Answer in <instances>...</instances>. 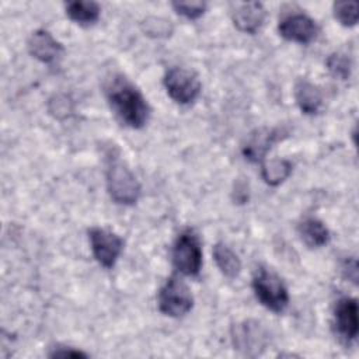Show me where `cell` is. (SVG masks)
Returning <instances> with one entry per match:
<instances>
[{"instance_id":"1","label":"cell","mask_w":359,"mask_h":359,"mask_svg":"<svg viewBox=\"0 0 359 359\" xmlns=\"http://www.w3.org/2000/svg\"><path fill=\"white\" fill-rule=\"evenodd\" d=\"M107 101L116 118L132 129L143 128L150 118V107L139 91L126 77L118 74L108 80L105 86Z\"/></svg>"},{"instance_id":"2","label":"cell","mask_w":359,"mask_h":359,"mask_svg":"<svg viewBox=\"0 0 359 359\" xmlns=\"http://www.w3.org/2000/svg\"><path fill=\"white\" fill-rule=\"evenodd\" d=\"M105 178L108 194L114 202L119 205H133L137 202L140 184L126 163L112 151L107 154Z\"/></svg>"},{"instance_id":"3","label":"cell","mask_w":359,"mask_h":359,"mask_svg":"<svg viewBox=\"0 0 359 359\" xmlns=\"http://www.w3.org/2000/svg\"><path fill=\"white\" fill-rule=\"evenodd\" d=\"M252 289L259 303L273 313H282L289 304V293L280 276L259 266L252 278Z\"/></svg>"},{"instance_id":"4","label":"cell","mask_w":359,"mask_h":359,"mask_svg":"<svg viewBox=\"0 0 359 359\" xmlns=\"http://www.w3.org/2000/svg\"><path fill=\"white\" fill-rule=\"evenodd\" d=\"M172 264L187 276H195L202 268V245L196 233L191 229L181 231L172 245Z\"/></svg>"},{"instance_id":"5","label":"cell","mask_w":359,"mask_h":359,"mask_svg":"<svg viewBox=\"0 0 359 359\" xmlns=\"http://www.w3.org/2000/svg\"><path fill=\"white\" fill-rule=\"evenodd\" d=\"M158 310L168 317H182L191 311L194 297L189 287L177 276H171L161 286L157 297Z\"/></svg>"},{"instance_id":"6","label":"cell","mask_w":359,"mask_h":359,"mask_svg":"<svg viewBox=\"0 0 359 359\" xmlns=\"http://www.w3.org/2000/svg\"><path fill=\"white\" fill-rule=\"evenodd\" d=\"M163 84L172 101L181 105L194 102L201 93L198 76L185 67H171L165 72Z\"/></svg>"},{"instance_id":"7","label":"cell","mask_w":359,"mask_h":359,"mask_svg":"<svg viewBox=\"0 0 359 359\" xmlns=\"http://www.w3.org/2000/svg\"><path fill=\"white\" fill-rule=\"evenodd\" d=\"M91 251L100 265L109 269L112 268L123 248V240L114 231L102 227H93L88 231Z\"/></svg>"},{"instance_id":"8","label":"cell","mask_w":359,"mask_h":359,"mask_svg":"<svg viewBox=\"0 0 359 359\" xmlns=\"http://www.w3.org/2000/svg\"><path fill=\"white\" fill-rule=\"evenodd\" d=\"M278 31L282 38L306 45L317 38L318 25L311 17L302 13H293L279 21Z\"/></svg>"},{"instance_id":"9","label":"cell","mask_w":359,"mask_h":359,"mask_svg":"<svg viewBox=\"0 0 359 359\" xmlns=\"http://www.w3.org/2000/svg\"><path fill=\"white\" fill-rule=\"evenodd\" d=\"M334 325L338 335L348 344L356 339L359 330L358 302L353 297H342L334 309Z\"/></svg>"},{"instance_id":"10","label":"cell","mask_w":359,"mask_h":359,"mask_svg":"<svg viewBox=\"0 0 359 359\" xmlns=\"http://www.w3.org/2000/svg\"><path fill=\"white\" fill-rule=\"evenodd\" d=\"M233 342L245 355L255 356L265 348L266 334L259 323L248 320L233 328Z\"/></svg>"},{"instance_id":"11","label":"cell","mask_w":359,"mask_h":359,"mask_svg":"<svg viewBox=\"0 0 359 359\" xmlns=\"http://www.w3.org/2000/svg\"><path fill=\"white\" fill-rule=\"evenodd\" d=\"M28 50L36 60L42 63H53L62 57L63 45L46 29H36L28 39Z\"/></svg>"},{"instance_id":"12","label":"cell","mask_w":359,"mask_h":359,"mask_svg":"<svg viewBox=\"0 0 359 359\" xmlns=\"http://www.w3.org/2000/svg\"><path fill=\"white\" fill-rule=\"evenodd\" d=\"M266 17V11L262 3L248 1V3H237L231 10L233 24L238 31L245 34H255L264 24Z\"/></svg>"},{"instance_id":"13","label":"cell","mask_w":359,"mask_h":359,"mask_svg":"<svg viewBox=\"0 0 359 359\" xmlns=\"http://www.w3.org/2000/svg\"><path fill=\"white\" fill-rule=\"evenodd\" d=\"M282 135L286 136L283 129L279 128H265V129H258L254 132L250 139L247 140L245 146L243 147V154L244 157L251 161V163H258L264 161L266 153L269 149L279 140L282 139Z\"/></svg>"},{"instance_id":"14","label":"cell","mask_w":359,"mask_h":359,"mask_svg":"<svg viewBox=\"0 0 359 359\" xmlns=\"http://www.w3.org/2000/svg\"><path fill=\"white\" fill-rule=\"evenodd\" d=\"M294 100L300 111L306 115H314L323 105L321 90L309 80H299L294 86Z\"/></svg>"},{"instance_id":"15","label":"cell","mask_w":359,"mask_h":359,"mask_svg":"<svg viewBox=\"0 0 359 359\" xmlns=\"http://www.w3.org/2000/svg\"><path fill=\"white\" fill-rule=\"evenodd\" d=\"M67 17L79 25L88 27L95 24L100 20L101 8L98 3L90 0H74L69 1L65 6Z\"/></svg>"},{"instance_id":"16","label":"cell","mask_w":359,"mask_h":359,"mask_svg":"<svg viewBox=\"0 0 359 359\" xmlns=\"http://www.w3.org/2000/svg\"><path fill=\"white\" fill-rule=\"evenodd\" d=\"M297 230L303 243L310 248H320L330 241V230L316 217H306Z\"/></svg>"},{"instance_id":"17","label":"cell","mask_w":359,"mask_h":359,"mask_svg":"<svg viewBox=\"0 0 359 359\" xmlns=\"http://www.w3.org/2000/svg\"><path fill=\"white\" fill-rule=\"evenodd\" d=\"M213 259L219 271L229 279H234L240 275L241 261L238 255L224 243H217L213 247Z\"/></svg>"},{"instance_id":"18","label":"cell","mask_w":359,"mask_h":359,"mask_svg":"<svg viewBox=\"0 0 359 359\" xmlns=\"http://www.w3.org/2000/svg\"><path fill=\"white\" fill-rule=\"evenodd\" d=\"M292 163L286 158H272L268 161H262L261 175L262 180L271 185L276 187L282 184L292 174Z\"/></svg>"},{"instance_id":"19","label":"cell","mask_w":359,"mask_h":359,"mask_svg":"<svg viewBox=\"0 0 359 359\" xmlns=\"http://www.w3.org/2000/svg\"><path fill=\"white\" fill-rule=\"evenodd\" d=\"M142 29L146 35L153 38H167L172 34L174 27L170 20L163 17H147L142 21Z\"/></svg>"},{"instance_id":"20","label":"cell","mask_w":359,"mask_h":359,"mask_svg":"<svg viewBox=\"0 0 359 359\" xmlns=\"http://www.w3.org/2000/svg\"><path fill=\"white\" fill-rule=\"evenodd\" d=\"M327 69L335 79L346 80L351 76V70H352V62L349 55L341 53V52H335L330 55L327 59Z\"/></svg>"},{"instance_id":"21","label":"cell","mask_w":359,"mask_h":359,"mask_svg":"<svg viewBox=\"0 0 359 359\" xmlns=\"http://www.w3.org/2000/svg\"><path fill=\"white\" fill-rule=\"evenodd\" d=\"M334 17L344 27H353L358 22V3L356 1H337L332 6Z\"/></svg>"},{"instance_id":"22","label":"cell","mask_w":359,"mask_h":359,"mask_svg":"<svg viewBox=\"0 0 359 359\" xmlns=\"http://www.w3.org/2000/svg\"><path fill=\"white\" fill-rule=\"evenodd\" d=\"M172 8L177 14L185 17L187 20H196L206 11L205 1H177L172 3Z\"/></svg>"},{"instance_id":"23","label":"cell","mask_w":359,"mask_h":359,"mask_svg":"<svg viewBox=\"0 0 359 359\" xmlns=\"http://www.w3.org/2000/svg\"><path fill=\"white\" fill-rule=\"evenodd\" d=\"M73 109L72 101L66 95H55L49 100V112L53 114L56 118H65L67 116Z\"/></svg>"},{"instance_id":"24","label":"cell","mask_w":359,"mask_h":359,"mask_svg":"<svg viewBox=\"0 0 359 359\" xmlns=\"http://www.w3.org/2000/svg\"><path fill=\"white\" fill-rule=\"evenodd\" d=\"M342 272H344V275L348 280H351L352 283H356V280H358V264H356V259L353 257L345 259V262L342 264Z\"/></svg>"},{"instance_id":"25","label":"cell","mask_w":359,"mask_h":359,"mask_svg":"<svg viewBox=\"0 0 359 359\" xmlns=\"http://www.w3.org/2000/svg\"><path fill=\"white\" fill-rule=\"evenodd\" d=\"M49 356L52 358H56V356H60V358H86L87 353L79 351V349H74V348H69V346H59L57 349H55Z\"/></svg>"}]
</instances>
